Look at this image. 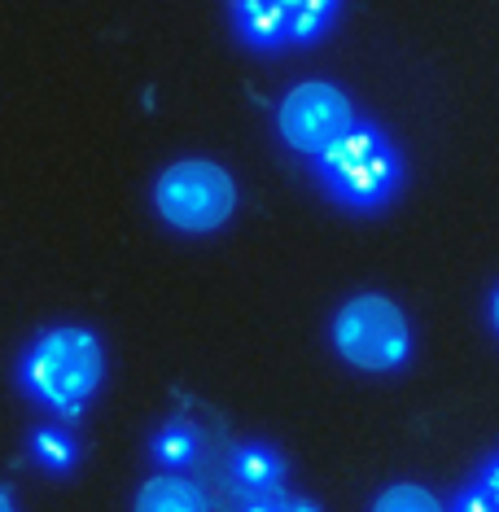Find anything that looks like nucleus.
Returning <instances> with one entry per match:
<instances>
[{"label":"nucleus","instance_id":"nucleus-6","mask_svg":"<svg viewBox=\"0 0 499 512\" xmlns=\"http://www.w3.org/2000/svg\"><path fill=\"white\" fill-rule=\"evenodd\" d=\"M298 0H232V27L254 53L289 49V18Z\"/></svg>","mask_w":499,"mask_h":512},{"label":"nucleus","instance_id":"nucleus-14","mask_svg":"<svg viewBox=\"0 0 499 512\" xmlns=\"http://www.w3.org/2000/svg\"><path fill=\"white\" fill-rule=\"evenodd\" d=\"M447 512H499V508H495V499L486 495L478 482H469L464 491H456V499L447 504Z\"/></svg>","mask_w":499,"mask_h":512},{"label":"nucleus","instance_id":"nucleus-4","mask_svg":"<svg viewBox=\"0 0 499 512\" xmlns=\"http://www.w3.org/2000/svg\"><path fill=\"white\" fill-rule=\"evenodd\" d=\"M154 206L162 224L176 232H215L237 211V184L219 162L184 158L171 162L154 184Z\"/></svg>","mask_w":499,"mask_h":512},{"label":"nucleus","instance_id":"nucleus-8","mask_svg":"<svg viewBox=\"0 0 499 512\" xmlns=\"http://www.w3.org/2000/svg\"><path fill=\"white\" fill-rule=\"evenodd\" d=\"M228 473H232V482H237L241 495H263V491H276V486H281L285 460L276 456L272 447H263V442H246V447L232 451Z\"/></svg>","mask_w":499,"mask_h":512},{"label":"nucleus","instance_id":"nucleus-12","mask_svg":"<svg viewBox=\"0 0 499 512\" xmlns=\"http://www.w3.org/2000/svg\"><path fill=\"white\" fill-rule=\"evenodd\" d=\"M373 512H447V508L438 504V495L425 491V486L399 482V486H386V491L373 499Z\"/></svg>","mask_w":499,"mask_h":512},{"label":"nucleus","instance_id":"nucleus-1","mask_svg":"<svg viewBox=\"0 0 499 512\" xmlns=\"http://www.w3.org/2000/svg\"><path fill=\"white\" fill-rule=\"evenodd\" d=\"M101 377H106V351L101 337L84 324L44 329L18 364V386L62 421L84 416L92 394L101 390Z\"/></svg>","mask_w":499,"mask_h":512},{"label":"nucleus","instance_id":"nucleus-5","mask_svg":"<svg viewBox=\"0 0 499 512\" xmlns=\"http://www.w3.org/2000/svg\"><path fill=\"white\" fill-rule=\"evenodd\" d=\"M355 119L359 114L351 97L329 79H303L298 88L285 92L281 110H276V127H281L285 145L303 158H320L333 141L351 132Z\"/></svg>","mask_w":499,"mask_h":512},{"label":"nucleus","instance_id":"nucleus-13","mask_svg":"<svg viewBox=\"0 0 499 512\" xmlns=\"http://www.w3.org/2000/svg\"><path fill=\"white\" fill-rule=\"evenodd\" d=\"M241 512H320V504L276 486V491H263V495H241Z\"/></svg>","mask_w":499,"mask_h":512},{"label":"nucleus","instance_id":"nucleus-2","mask_svg":"<svg viewBox=\"0 0 499 512\" xmlns=\"http://www.w3.org/2000/svg\"><path fill=\"white\" fill-rule=\"evenodd\" d=\"M311 176L346 211H381L403 189V158L377 123L355 119V127L311 158Z\"/></svg>","mask_w":499,"mask_h":512},{"label":"nucleus","instance_id":"nucleus-9","mask_svg":"<svg viewBox=\"0 0 499 512\" xmlns=\"http://www.w3.org/2000/svg\"><path fill=\"white\" fill-rule=\"evenodd\" d=\"M197 451H202V438L189 421H167L149 442V456L162 473H189L197 464Z\"/></svg>","mask_w":499,"mask_h":512},{"label":"nucleus","instance_id":"nucleus-3","mask_svg":"<svg viewBox=\"0 0 499 512\" xmlns=\"http://www.w3.org/2000/svg\"><path fill=\"white\" fill-rule=\"evenodd\" d=\"M333 351L359 372H399L412 355V329L386 294H355L333 316Z\"/></svg>","mask_w":499,"mask_h":512},{"label":"nucleus","instance_id":"nucleus-16","mask_svg":"<svg viewBox=\"0 0 499 512\" xmlns=\"http://www.w3.org/2000/svg\"><path fill=\"white\" fill-rule=\"evenodd\" d=\"M0 512H18V508H14V495H9L5 486H0Z\"/></svg>","mask_w":499,"mask_h":512},{"label":"nucleus","instance_id":"nucleus-11","mask_svg":"<svg viewBox=\"0 0 499 512\" xmlns=\"http://www.w3.org/2000/svg\"><path fill=\"white\" fill-rule=\"evenodd\" d=\"M338 9H342V0H298V5H294V18H289V49H294V44L320 40L324 31L333 27Z\"/></svg>","mask_w":499,"mask_h":512},{"label":"nucleus","instance_id":"nucleus-7","mask_svg":"<svg viewBox=\"0 0 499 512\" xmlns=\"http://www.w3.org/2000/svg\"><path fill=\"white\" fill-rule=\"evenodd\" d=\"M132 512H211L206 491L184 473H154L149 482L136 491Z\"/></svg>","mask_w":499,"mask_h":512},{"label":"nucleus","instance_id":"nucleus-15","mask_svg":"<svg viewBox=\"0 0 499 512\" xmlns=\"http://www.w3.org/2000/svg\"><path fill=\"white\" fill-rule=\"evenodd\" d=\"M478 486H482V491L495 499V508H499V456H491V460L482 464V473H478Z\"/></svg>","mask_w":499,"mask_h":512},{"label":"nucleus","instance_id":"nucleus-10","mask_svg":"<svg viewBox=\"0 0 499 512\" xmlns=\"http://www.w3.org/2000/svg\"><path fill=\"white\" fill-rule=\"evenodd\" d=\"M31 456L49 473H71L79 464V442L66 434L62 425H40L36 434H31Z\"/></svg>","mask_w":499,"mask_h":512},{"label":"nucleus","instance_id":"nucleus-17","mask_svg":"<svg viewBox=\"0 0 499 512\" xmlns=\"http://www.w3.org/2000/svg\"><path fill=\"white\" fill-rule=\"evenodd\" d=\"M491 324H495V333H499V289L491 294Z\"/></svg>","mask_w":499,"mask_h":512}]
</instances>
